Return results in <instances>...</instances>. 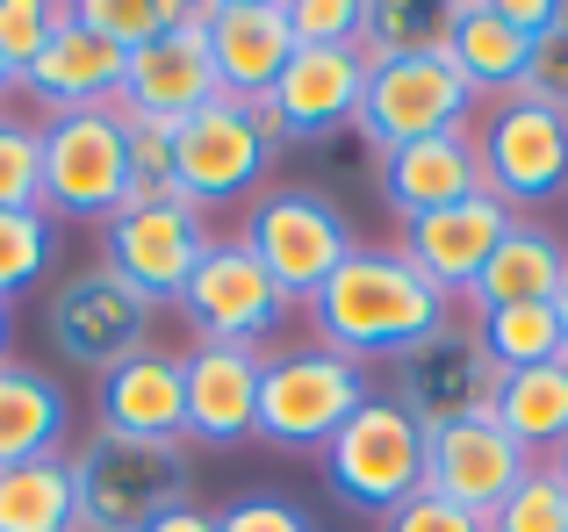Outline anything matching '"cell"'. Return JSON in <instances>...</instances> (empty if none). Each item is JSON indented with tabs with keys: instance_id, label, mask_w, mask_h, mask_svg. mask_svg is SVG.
I'll list each match as a JSON object with an SVG mask.
<instances>
[{
	"instance_id": "6da1fadb",
	"label": "cell",
	"mask_w": 568,
	"mask_h": 532,
	"mask_svg": "<svg viewBox=\"0 0 568 532\" xmlns=\"http://www.w3.org/2000/svg\"><path fill=\"white\" fill-rule=\"evenodd\" d=\"M310 331L338 360H403L417 338H432L454 317V295H439L396 245H353L346 266L310 295Z\"/></svg>"
},
{
	"instance_id": "7a4b0ae2",
	"label": "cell",
	"mask_w": 568,
	"mask_h": 532,
	"mask_svg": "<svg viewBox=\"0 0 568 532\" xmlns=\"http://www.w3.org/2000/svg\"><path fill=\"white\" fill-rule=\"evenodd\" d=\"M72 497H80V532H144L166 511L194 504L187 447L94 432L72 453Z\"/></svg>"
},
{
	"instance_id": "3957f363",
	"label": "cell",
	"mask_w": 568,
	"mask_h": 532,
	"mask_svg": "<svg viewBox=\"0 0 568 532\" xmlns=\"http://www.w3.org/2000/svg\"><path fill=\"white\" fill-rule=\"evenodd\" d=\"M375 396L367 367L338 360L332 346H266L260 352V439L288 453H324L338 424Z\"/></svg>"
},
{
	"instance_id": "277c9868",
	"label": "cell",
	"mask_w": 568,
	"mask_h": 532,
	"mask_svg": "<svg viewBox=\"0 0 568 532\" xmlns=\"http://www.w3.org/2000/svg\"><path fill=\"white\" fill-rule=\"evenodd\" d=\"M237 238L252 245V259L274 274V288L288 295V303H310V295L346 266L353 245H361V238H353V224H346V209H338L324 187H303V181L252 195Z\"/></svg>"
},
{
	"instance_id": "5b68a950",
	"label": "cell",
	"mask_w": 568,
	"mask_h": 532,
	"mask_svg": "<svg viewBox=\"0 0 568 532\" xmlns=\"http://www.w3.org/2000/svg\"><path fill=\"white\" fill-rule=\"evenodd\" d=\"M324 482H332L353 511H367V519L382 525L396 504H410V497L425 490V424L388 389H375L338 424L332 447H324Z\"/></svg>"
},
{
	"instance_id": "8992f818",
	"label": "cell",
	"mask_w": 568,
	"mask_h": 532,
	"mask_svg": "<svg viewBox=\"0 0 568 532\" xmlns=\"http://www.w3.org/2000/svg\"><path fill=\"white\" fill-rule=\"evenodd\" d=\"M101 238H109V274L159 309L181 303L194 259L209 253L216 231H209V209H194L173 187H130V202L101 224Z\"/></svg>"
},
{
	"instance_id": "52a82bcc",
	"label": "cell",
	"mask_w": 568,
	"mask_h": 532,
	"mask_svg": "<svg viewBox=\"0 0 568 532\" xmlns=\"http://www.w3.org/2000/svg\"><path fill=\"white\" fill-rule=\"evenodd\" d=\"M468 137H475L483 187L511 216L555 209V202L568 195V115L504 94V101H483V115H475Z\"/></svg>"
},
{
	"instance_id": "ba28073f",
	"label": "cell",
	"mask_w": 568,
	"mask_h": 532,
	"mask_svg": "<svg viewBox=\"0 0 568 532\" xmlns=\"http://www.w3.org/2000/svg\"><path fill=\"white\" fill-rule=\"evenodd\" d=\"M483 115V94L446 65V51H417V58H388V65H367V94H361V137L382 152L417 137H446V130H475Z\"/></svg>"
},
{
	"instance_id": "9c48e42d",
	"label": "cell",
	"mask_w": 568,
	"mask_h": 532,
	"mask_svg": "<svg viewBox=\"0 0 568 532\" xmlns=\"http://www.w3.org/2000/svg\"><path fill=\"white\" fill-rule=\"evenodd\" d=\"M181 317L194 324V338L266 352V338L295 317V303L274 288V274H266V266L252 259V245L231 231V238H209V253L194 259V274L181 288Z\"/></svg>"
},
{
	"instance_id": "30bf717a",
	"label": "cell",
	"mask_w": 568,
	"mask_h": 532,
	"mask_svg": "<svg viewBox=\"0 0 568 532\" xmlns=\"http://www.w3.org/2000/svg\"><path fill=\"white\" fill-rule=\"evenodd\" d=\"M130 152L109 109L43 115V216H94L109 224L130 202Z\"/></svg>"
},
{
	"instance_id": "8fae6325",
	"label": "cell",
	"mask_w": 568,
	"mask_h": 532,
	"mask_svg": "<svg viewBox=\"0 0 568 532\" xmlns=\"http://www.w3.org/2000/svg\"><path fill=\"white\" fill-rule=\"evenodd\" d=\"M396 367V381H388V396H396L403 410H410L425 432H439V424H460V418H489L497 410V360L483 352V338H475V324H454L446 317L432 338H417Z\"/></svg>"
},
{
	"instance_id": "7c38bea8",
	"label": "cell",
	"mask_w": 568,
	"mask_h": 532,
	"mask_svg": "<svg viewBox=\"0 0 568 532\" xmlns=\"http://www.w3.org/2000/svg\"><path fill=\"white\" fill-rule=\"evenodd\" d=\"M274 144L252 130L245 101H209L202 115L181 123V152H173V195H187L194 209H223L237 195H260L274 173Z\"/></svg>"
},
{
	"instance_id": "4fadbf2b",
	"label": "cell",
	"mask_w": 568,
	"mask_h": 532,
	"mask_svg": "<svg viewBox=\"0 0 568 532\" xmlns=\"http://www.w3.org/2000/svg\"><path fill=\"white\" fill-rule=\"evenodd\" d=\"M43 324H51V346L65 352L72 367H87V375H109L130 352L152 346V303H144L138 288H123L109 266L72 274L65 288L51 295Z\"/></svg>"
},
{
	"instance_id": "5bb4252c",
	"label": "cell",
	"mask_w": 568,
	"mask_h": 532,
	"mask_svg": "<svg viewBox=\"0 0 568 532\" xmlns=\"http://www.w3.org/2000/svg\"><path fill=\"white\" fill-rule=\"evenodd\" d=\"M526 468H532V453L518 447L497 418H460V424L425 432V490L446 497V504H460V511H475L483 525H489V511L526 482Z\"/></svg>"
},
{
	"instance_id": "9a60e30c",
	"label": "cell",
	"mask_w": 568,
	"mask_h": 532,
	"mask_svg": "<svg viewBox=\"0 0 568 532\" xmlns=\"http://www.w3.org/2000/svg\"><path fill=\"white\" fill-rule=\"evenodd\" d=\"M123 101L144 115H173V123H187L209 101H223L216 65H209V0H181V22L166 37H152L144 51H130Z\"/></svg>"
},
{
	"instance_id": "2e32d148",
	"label": "cell",
	"mask_w": 568,
	"mask_h": 532,
	"mask_svg": "<svg viewBox=\"0 0 568 532\" xmlns=\"http://www.w3.org/2000/svg\"><path fill=\"white\" fill-rule=\"evenodd\" d=\"M511 224H518V216L483 187V195L454 202V209H432V216H417V224H403L396 253L410 259L439 295H468L475 274L489 266V253H497V238H504Z\"/></svg>"
},
{
	"instance_id": "e0dca14e",
	"label": "cell",
	"mask_w": 568,
	"mask_h": 532,
	"mask_svg": "<svg viewBox=\"0 0 568 532\" xmlns=\"http://www.w3.org/2000/svg\"><path fill=\"white\" fill-rule=\"evenodd\" d=\"M181 389H187V439L194 447H237L260 432V352L194 338L181 352Z\"/></svg>"
},
{
	"instance_id": "ac0fdd59",
	"label": "cell",
	"mask_w": 568,
	"mask_h": 532,
	"mask_svg": "<svg viewBox=\"0 0 568 532\" xmlns=\"http://www.w3.org/2000/svg\"><path fill=\"white\" fill-rule=\"evenodd\" d=\"M295 58L288 0H209V65L231 101L274 94L281 65Z\"/></svg>"
},
{
	"instance_id": "d6986e66",
	"label": "cell",
	"mask_w": 568,
	"mask_h": 532,
	"mask_svg": "<svg viewBox=\"0 0 568 532\" xmlns=\"http://www.w3.org/2000/svg\"><path fill=\"white\" fill-rule=\"evenodd\" d=\"M101 432L115 439H159V447H187V389H181V352H130L123 367H109L94 389Z\"/></svg>"
},
{
	"instance_id": "ffe728a7",
	"label": "cell",
	"mask_w": 568,
	"mask_h": 532,
	"mask_svg": "<svg viewBox=\"0 0 568 532\" xmlns=\"http://www.w3.org/2000/svg\"><path fill=\"white\" fill-rule=\"evenodd\" d=\"M375 187L388 202V216L417 224L432 209H454V202L483 195V166H475V137L468 130H446V137H417L375 158Z\"/></svg>"
},
{
	"instance_id": "44dd1931",
	"label": "cell",
	"mask_w": 568,
	"mask_h": 532,
	"mask_svg": "<svg viewBox=\"0 0 568 532\" xmlns=\"http://www.w3.org/2000/svg\"><path fill=\"white\" fill-rule=\"evenodd\" d=\"M361 94H367V65L361 51H295L274 80V109L288 123V144H317L361 123Z\"/></svg>"
},
{
	"instance_id": "7402d4cb",
	"label": "cell",
	"mask_w": 568,
	"mask_h": 532,
	"mask_svg": "<svg viewBox=\"0 0 568 532\" xmlns=\"http://www.w3.org/2000/svg\"><path fill=\"white\" fill-rule=\"evenodd\" d=\"M123 65L130 51H115V43H101L94 29L65 22L51 43H43V58L22 72V94L37 101L43 115H72V109H101L109 94H123Z\"/></svg>"
},
{
	"instance_id": "603a6c76",
	"label": "cell",
	"mask_w": 568,
	"mask_h": 532,
	"mask_svg": "<svg viewBox=\"0 0 568 532\" xmlns=\"http://www.w3.org/2000/svg\"><path fill=\"white\" fill-rule=\"evenodd\" d=\"M561 288H568V238L555 224H540V216H518L497 238L489 266L475 274L468 303L483 317V309H511V303H555Z\"/></svg>"
},
{
	"instance_id": "cb8c5ba5",
	"label": "cell",
	"mask_w": 568,
	"mask_h": 532,
	"mask_svg": "<svg viewBox=\"0 0 568 532\" xmlns=\"http://www.w3.org/2000/svg\"><path fill=\"white\" fill-rule=\"evenodd\" d=\"M439 51L483 101H504V94H518V80H526L532 43L504 22L497 0H446V43Z\"/></svg>"
},
{
	"instance_id": "d4e9b609",
	"label": "cell",
	"mask_w": 568,
	"mask_h": 532,
	"mask_svg": "<svg viewBox=\"0 0 568 532\" xmlns=\"http://www.w3.org/2000/svg\"><path fill=\"white\" fill-rule=\"evenodd\" d=\"M65 424H72V396L58 389L43 367L29 360H0V468H22L43 461V453L65 447Z\"/></svg>"
},
{
	"instance_id": "484cf974",
	"label": "cell",
	"mask_w": 568,
	"mask_h": 532,
	"mask_svg": "<svg viewBox=\"0 0 568 532\" xmlns=\"http://www.w3.org/2000/svg\"><path fill=\"white\" fill-rule=\"evenodd\" d=\"M489 418H497L504 432L532 453V461H547V453L568 439V360L504 375L497 381V410H489Z\"/></svg>"
},
{
	"instance_id": "4316f807",
	"label": "cell",
	"mask_w": 568,
	"mask_h": 532,
	"mask_svg": "<svg viewBox=\"0 0 568 532\" xmlns=\"http://www.w3.org/2000/svg\"><path fill=\"white\" fill-rule=\"evenodd\" d=\"M72 525H80V497H72L65 453L0 468V532H72Z\"/></svg>"
},
{
	"instance_id": "83f0119b",
	"label": "cell",
	"mask_w": 568,
	"mask_h": 532,
	"mask_svg": "<svg viewBox=\"0 0 568 532\" xmlns=\"http://www.w3.org/2000/svg\"><path fill=\"white\" fill-rule=\"evenodd\" d=\"M475 338H483V352L497 360V375H518V367L561 360V317H555V303L483 309V317H475Z\"/></svg>"
},
{
	"instance_id": "f1b7e54d",
	"label": "cell",
	"mask_w": 568,
	"mask_h": 532,
	"mask_svg": "<svg viewBox=\"0 0 568 532\" xmlns=\"http://www.w3.org/2000/svg\"><path fill=\"white\" fill-rule=\"evenodd\" d=\"M446 43V8H425V0H367L361 8V65H388V58H417Z\"/></svg>"
},
{
	"instance_id": "f546056e",
	"label": "cell",
	"mask_w": 568,
	"mask_h": 532,
	"mask_svg": "<svg viewBox=\"0 0 568 532\" xmlns=\"http://www.w3.org/2000/svg\"><path fill=\"white\" fill-rule=\"evenodd\" d=\"M51 216L43 209H0V303L14 309V295H29L51 274Z\"/></svg>"
},
{
	"instance_id": "4dcf8cb0",
	"label": "cell",
	"mask_w": 568,
	"mask_h": 532,
	"mask_svg": "<svg viewBox=\"0 0 568 532\" xmlns=\"http://www.w3.org/2000/svg\"><path fill=\"white\" fill-rule=\"evenodd\" d=\"M72 22L94 29L115 51H144L152 37H166L181 22V0H72Z\"/></svg>"
},
{
	"instance_id": "1f68e13d",
	"label": "cell",
	"mask_w": 568,
	"mask_h": 532,
	"mask_svg": "<svg viewBox=\"0 0 568 532\" xmlns=\"http://www.w3.org/2000/svg\"><path fill=\"white\" fill-rule=\"evenodd\" d=\"M101 109L123 123V152H130V181L138 187H173V152H181V123L173 115H144L123 94H109Z\"/></svg>"
},
{
	"instance_id": "d6a6232c",
	"label": "cell",
	"mask_w": 568,
	"mask_h": 532,
	"mask_svg": "<svg viewBox=\"0 0 568 532\" xmlns=\"http://www.w3.org/2000/svg\"><path fill=\"white\" fill-rule=\"evenodd\" d=\"M0 209H43V123L0 109Z\"/></svg>"
},
{
	"instance_id": "836d02e7",
	"label": "cell",
	"mask_w": 568,
	"mask_h": 532,
	"mask_svg": "<svg viewBox=\"0 0 568 532\" xmlns=\"http://www.w3.org/2000/svg\"><path fill=\"white\" fill-rule=\"evenodd\" d=\"M489 532H568V482L547 461H532L526 482L489 511Z\"/></svg>"
},
{
	"instance_id": "e575fe53",
	"label": "cell",
	"mask_w": 568,
	"mask_h": 532,
	"mask_svg": "<svg viewBox=\"0 0 568 532\" xmlns=\"http://www.w3.org/2000/svg\"><path fill=\"white\" fill-rule=\"evenodd\" d=\"M72 22V0H0V58H8L14 86L43 58V43Z\"/></svg>"
},
{
	"instance_id": "d590c367",
	"label": "cell",
	"mask_w": 568,
	"mask_h": 532,
	"mask_svg": "<svg viewBox=\"0 0 568 532\" xmlns=\"http://www.w3.org/2000/svg\"><path fill=\"white\" fill-rule=\"evenodd\" d=\"M361 8H367V0H288L295 51H353V37H361Z\"/></svg>"
},
{
	"instance_id": "8d00e7d4",
	"label": "cell",
	"mask_w": 568,
	"mask_h": 532,
	"mask_svg": "<svg viewBox=\"0 0 568 532\" xmlns=\"http://www.w3.org/2000/svg\"><path fill=\"white\" fill-rule=\"evenodd\" d=\"M518 101L568 115V29H555V37H540V43H532L526 80H518Z\"/></svg>"
},
{
	"instance_id": "74e56055",
	"label": "cell",
	"mask_w": 568,
	"mask_h": 532,
	"mask_svg": "<svg viewBox=\"0 0 568 532\" xmlns=\"http://www.w3.org/2000/svg\"><path fill=\"white\" fill-rule=\"evenodd\" d=\"M216 532H317V525H310L303 504H288V497H274V490H252V497H237L231 511H216Z\"/></svg>"
},
{
	"instance_id": "f35d334b",
	"label": "cell",
	"mask_w": 568,
	"mask_h": 532,
	"mask_svg": "<svg viewBox=\"0 0 568 532\" xmlns=\"http://www.w3.org/2000/svg\"><path fill=\"white\" fill-rule=\"evenodd\" d=\"M382 532H489L475 511H460V504H446V497H432V490H417L410 504H396L382 519Z\"/></svg>"
},
{
	"instance_id": "ab89813d",
	"label": "cell",
	"mask_w": 568,
	"mask_h": 532,
	"mask_svg": "<svg viewBox=\"0 0 568 532\" xmlns=\"http://www.w3.org/2000/svg\"><path fill=\"white\" fill-rule=\"evenodd\" d=\"M497 8H504V22H511L526 43H540V37H555V29H568V8H561V0H497Z\"/></svg>"
},
{
	"instance_id": "60d3db41",
	"label": "cell",
	"mask_w": 568,
	"mask_h": 532,
	"mask_svg": "<svg viewBox=\"0 0 568 532\" xmlns=\"http://www.w3.org/2000/svg\"><path fill=\"white\" fill-rule=\"evenodd\" d=\"M144 532H216V511H202V504H181V511H166L159 525H144Z\"/></svg>"
},
{
	"instance_id": "b9f144b4",
	"label": "cell",
	"mask_w": 568,
	"mask_h": 532,
	"mask_svg": "<svg viewBox=\"0 0 568 532\" xmlns=\"http://www.w3.org/2000/svg\"><path fill=\"white\" fill-rule=\"evenodd\" d=\"M555 317H561V360H568V288L555 295Z\"/></svg>"
},
{
	"instance_id": "7bdbcfd3",
	"label": "cell",
	"mask_w": 568,
	"mask_h": 532,
	"mask_svg": "<svg viewBox=\"0 0 568 532\" xmlns=\"http://www.w3.org/2000/svg\"><path fill=\"white\" fill-rule=\"evenodd\" d=\"M547 468H555V475L568 482V439H561V447H555V453H547Z\"/></svg>"
},
{
	"instance_id": "ee69618b",
	"label": "cell",
	"mask_w": 568,
	"mask_h": 532,
	"mask_svg": "<svg viewBox=\"0 0 568 532\" xmlns=\"http://www.w3.org/2000/svg\"><path fill=\"white\" fill-rule=\"evenodd\" d=\"M14 94V72H8V58H0V101H8Z\"/></svg>"
},
{
	"instance_id": "f6af8a7d",
	"label": "cell",
	"mask_w": 568,
	"mask_h": 532,
	"mask_svg": "<svg viewBox=\"0 0 568 532\" xmlns=\"http://www.w3.org/2000/svg\"><path fill=\"white\" fill-rule=\"evenodd\" d=\"M0 360H8V303H0Z\"/></svg>"
},
{
	"instance_id": "bcb514c9",
	"label": "cell",
	"mask_w": 568,
	"mask_h": 532,
	"mask_svg": "<svg viewBox=\"0 0 568 532\" xmlns=\"http://www.w3.org/2000/svg\"><path fill=\"white\" fill-rule=\"evenodd\" d=\"M72 532H80V525H72Z\"/></svg>"
}]
</instances>
